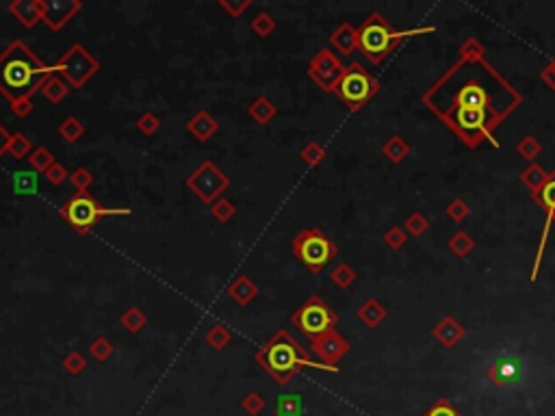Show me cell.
<instances>
[{
    "mask_svg": "<svg viewBox=\"0 0 555 416\" xmlns=\"http://www.w3.org/2000/svg\"><path fill=\"white\" fill-rule=\"evenodd\" d=\"M39 92H42V96H44L48 102L56 104V102H61V100L70 94V87H68V82L61 80L59 76H48V78L44 80Z\"/></svg>",
    "mask_w": 555,
    "mask_h": 416,
    "instance_id": "23",
    "label": "cell"
},
{
    "mask_svg": "<svg viewBox=\"0 0 555 416\" xmlns=\"http://www.w3.org/2000/svg\"><path fill=\"white\" fill-rule=\"evenodd\" d=\"M241 408H243L248 414H252V416H258L262 410H265V399H262V395H260V393H250V395H245V397H243V401H241Z\"/></svg>",
    "mask_w": 555,
    "mask_h": 416,
    "instance_id": "43",
    "label": "cell"
},
{
    "mask_svg": "<svg viewBox=\"0 0 555 416\" xmlns=\"http://www.w3.org/2000/svg\"><path fill=\"white\" fill-rule=\"evenodd\" d=\"M540 78L544 80V85L551 89V92H555V59L540 72Z\"/></svg>",
    "mask_w": 555,
    "mask_h": 416,
    "instance_id": "50",
    "label": "cell"
},
{
    "mask_svg": "<svg viewBox=\"0 0 555 416\" xmlns=\"http://www.w3.org/2000/svg\"><path fill=\"white\" fill-rule=\"evenodd\" d=\"M80 3L76 0H54V3H42V11H44V22L52 28V31H59L63 28L72 18L74 13L80 11Z\"/></svg>",
    "mask_w": 555,
    "mask_h": 416,
    "instance_id": "14",
    "label": "cell"
},
{
    "mask_svg": "<svg viewBox=\"0 0 555 416\" xmlns=\"http://www.w3.org/2000/svg\"><path fill=\"white\" fill-rule=\"evenodd\" d=\"M516 152H518L520 159L534 163L540 157V152H542V145H540V141L534 135H527V137H523L520 143L516 145Z\"/></svg>",
    "mask_w": 555,
    "mask_h": 416,
    "instance_id": "30",
    "label": "cell"
},
{
    "mask_svg": "<svg viewBox=\"0 0 555 416\" xmlns=\"http://www.w3.org/2000/svg\"><path fill=\"white\" fill-rule=\"evenodd\" d=\"M291 321H293V325L302 334H306L312 341L321 334L334 330V325L339 323V317L321 297L312 295L304 306H300L293 312Z\"/></svg>",
    "mask_w": 555,
    "mask_h": 416,
    "instance_id": "8",
    "label": "cell"
},
{
    "mask_svg": "<svg viewBox=\"0 0 555 416\" xmlns=\"http://www.w3.org/2000/svg\"><path fill=\"white\" fill-rule=\"evenodd\" d=\"M405 230L408 236H415V239H419V236H423L427 230H429V221L423 213H413V215H408V219L403 221L401 226Z\"/></svg>",
    "mask_w": 555,
    "mask_h": 416,
    "instance_id": "31",
    "label": "cell"
},
{
    "mask_svg": "<svg viewBox=\"0 0 555 416\" xmlns=\"http://www.w3.org/2000/svg\"><path fill=\"white\" fill-rule=\"evenodd\" d=\"M137 126H139V130H141L143 135H154V133L159 130L161 122H159V117H157V115H152V113H143V115L139 117Z\"/></svg>",
    "mask_w": 555,
    "mask_h": 416,
    "instance_id": "47",
    "label": "cell"
},
{
    "mask_svg": "<svg viewBox=\"0 0 555 416\" xmlns=\"http://www.w3.org/2000/svg\"><path fill=\"white\" fill-rule=\"evenodd\" d=\"M85 133V126L80 120H76V117H68V120L59 126V135L66 139V141H78Z\"/></svg>",
    "mask_w": 555,
    "mask_h": 416,
    "instance_id": "38",
    "label": "cell"
},
{
    "mask_svg": "<svg viewBox=\"0 0 555 416\" xmlns=\"http://www.w3.org/2000/svg\"><path fill=\"white\" fill-rule=\"evenodd\" d=\"M187 128H189V133H191L195 139L209 141V139L217 133L219 126H217V122L213 120V117H211L207 111H200V113H195L191 120H189Z\"/></svg>",
    "mask_w": 555,
    "mask_h": 416,
    "instance_id": "19",
    "label": "cell"
},
{
    "mask_svg": "<svg viewBox=\"0 0 555 416\" xmlns=\"http://www.w3.org/2000/svg\"><path fill=\"white\" fill-rule=\"evenodd\" d=\"M228 295H230L239 306H248V304L254 300V297L258 295V286H256L248 276H239L235 282L230 284Z\"/></svg>",
    "mask_w": 555,
    "mask_h": 416,
    "instance_id": "20",
    "label": "cell"
},
{
    "mask_svg": "<svg viewBox=\"0 0 555 416\" xmlns=\"http://www.w3.org/2000/svg\"><path fill=\"white\" fill-rule=\"evenodd\" d=\"M330 278H332V282H334L339 288H349V286L356 282V271H354L347 262H341L336 269L332 271Z\"/></svg>",
    "mask_w": 555,
    "mask_h": 416,
    "instance_id": "34",
    "label": "cell"
},
{
    "mask_svg": "<svg viewBox=\"0 0 555 416\" xmlns=\"http://www.w3.org/2000/svg\"><path fill=\"white\" fill-rule=\"evenodd\" d=\"M423 416H462V412L453 408L447 399H438Z\"/></svg>",
    "mask_w": 555,
    "mask_h": 416,
    "instance_id": "44",
    "label": "cell"
},
{
    "mask_svg": "<svg viewBox=\"0 0 555 416\" xmlns=\"http://www.w3.org/2000/svg\"><path fill=\"white\" fill-rule=\"evenodd\" d=\"M59 215L72 226V230H76L78 234H87L102 217L106 215H130V208H106L100 206L90 193L83 191L72 195L61 208Z\"/></svg>",
    "mask_w": 555,
    "mask_h": 416,
    "instance_id": "5",
    "label": "cell"
},
{
    "mask_svg": "<svg viewBox=\"0 0 555 416\" xmlns=\"http://www.w3.org/2000/svg\"><path fill=\"white\" fill-rule=\"evenodd\" d=\"M11 109H13V111H16V113H18L20 117H24L26 113H31V111H33V104H31V100H28V102H20V104H13Z\"/></svg>",
    "mask_w": 555,
    "mask_h": 416,
    "instance_id": "52",
    "label": "cell"
},
{
    "mask_svg": "<svg viewBox=\"0 0 555 416\" xmlns=\"http://www.w3.org/2000/svg\"><path fill=\"white\" fill-rule=\"evenodd\" d=\"M9 11L24 24V26H35L42 18H44V11H42V0H18V3H11L9 5Z\"/></svg>",
    "mask_w": 555,
    "mask_h": 416,
    "instance_id": "17",
    "label": "cell"
},
{
    "mask_svg": "<svg viewBox=\"0 0 555 416\" xmlns=\"http://www.w3.org/2000/svg\"><path fill=\"white\" fill-rule=\"evenodd\" d=\"M423 104L466 147H499L494 130L523 102L512 82L484 61H458L423 94Z\"/></svg>",
    "mask_w": 555,
    "mask_h": 416,
    "instance_id": "1",
    "label": "cell"
},
{
    "mask_svg": "<svg viewBox=\"0 0 555 416\" xmlns=\"http://www.w3.org/2000/svg\"><path fill=\"white\" fill-rule=\"evenodd\" d=\"M532 200L540 206V211L544 213V226L540 232V241H538V250H536V258H534V267H532V278H530L532 282H536L538 274H540V267H542L549 234H551V228L555 224V171H549L547 183L538 191L532 193Z\"/></svg>",
    "mask_w": 555,
    "mask_h": 416,
    "instance_id": "9",
    "label": "cell"
},
{
    "mask_svg": "<svg viewBox=\"0 0 555 416\" xmlns=\"http://www.w3.org/2000/svg\"><path fill=\"white\" fill-rule=\"evenodd\" d=\"M70 181H72V185H74V187L78 189V193H83V191H85L87 187H90V185H92V181H94V178H92V173H90V171H87L85 167H78V169H76L74 173H70Z\"/></svg>",
    "mask_w": 555,
    "mask_h": 416,
    "instance_id": "48",
    "label": "cell"
},
{
    "mask_svg": "<svg viewBox=\"0 0 555 416\" xmlns=\"http://www.w3.org/2000/svg\"><path fill=\"white\" fill-rule=\"evenodd\" d=\"M256 362L276 379V384H288L302 369H319L328 373L339 371V367H328L324 362L312 360L306 349L286 330H278L265 347L256 351Z\"/></svg>",
    "mask_w": 555,
    "mask_h": 416,
    "instance_id": "3",
    "label": "cell"
},
{
    "mask_svg": "<svg viewBox=\"0 0 555 416\" xmlns=\"http://www.w3.org/2000/svg\"><path fill=\"white\" fill-rule=\"evenodd\" d=\"M211 213L217 221H228L232 215H235V206H232L228 200H217L211 208Z\"/></svg>",
    "mask_w": 555,
    "mask_h": 416,
    "instance_id": "46",
    "label": "cell"
},
{
    "mask_svg": "<svg viewBox=\"0 0 555 416\" xmlns=\"http://www.w3.org/2000/svg\"><path fill=\"white\" fill-rule=\"evenodd\" d=\"M330 44L345 56L352 54L356 48H358V31L352 26V24H341L336 31L330 35Z\"/></svg>",
    "mask_w": 555,
    "mask_h": 416,
    "instance_id": "18",
    "label": "cell"
},
{
    "mask_svg": "<svg viewBox=\"0 0 555 416\" xmlns=\"http://www.w3.org/2000/svg\"><path fill=\"white\" fill-rule=\"evenodd\" d=\"M471 215V208H469V204H466L464 200H451L449 204H447V217L451 219V221H456V224H462L466 217Z\"/></svg>",
    "mask_w": 555,
    "mask_h": 416,
    "instance_id": "40",
    "label": "cell"
},
{
    "mask_svg": "<svg viewBox=\"0 0 555 416\" xmlns=\"http://www.w3.org/2000/svg\"><path fill=\"white\" fill-rule=\"evenodd\" d=\"M310 347H312V353L319 358V362H324L328 367H336V362L349 351L352 345H349L336 330H330L326 334L312 338Z\"/></svg>",
    "mask_w": 555,
    "mask_h": 416,
    "instance_id": "13",
    "label": "cell"
},
{
    "mask_svg": "<svg viewBox=\"0 0 555 416\" xmlns=\"http://www.w3.org/2000/svg\"><path fill=\"white\" fill-rule=\"evenodd\" d=\"M7 152L13 157V159H26L28 154H31V141H28V137H24L22 133H16L11 135V141L7 145Z\"/></svg>",
    "mask_w": 555,
    "mask_h": 416,
    "instance_id": "32",
    "label": "cell"
},
{
    "mask_svg": "<svg viewBox=\"0 0 555 416\" xmlns=\"http://www.w3.org/2000/svg\"><path fill=\"white\" fill-rule=\"evenodd\" d=\"M52 72L54 66H46L31 48L18 39L0 54V94L11 100V106L28 102Z\"/></svg>",
    "mask_w": 555,
    "mask_h": 416,
    "instance_id": "2",
    "label": "cell"
},
{
    "mask_svg": "<svg viewBox=\"0 0 555 416\" xmlns=\"http://www.w3.org/2000/svg\"><path fill=\"white\" fill-rule=\"evenodd\" d=\"M63 369L72 375H78L87 369V360H85V355L78 353V351H70L66 358H63Z\"/></svg>",
    "mask_w": 555,
    "mask_h": 416,
    "instance_id": "42",
    "label": "cell"
},
{
    "mask_svg": "<svg viewBox=\"0 0 555 416\" xmlns=\"http://www.w3.org/2000/svg\"><path fill=\"white\" fill-rule=\"evenodd\" d=\"M343 72L345 66L341 63V59L328 48H321L308 63V76L328 94H334Z\"/></svg>",
    "mask_w": 555,
    "mask_h": 416,
    "instance_id": "12",
    "label": "cell"
},
{
    "mask_svg": "<svg viewBox=\"0 0 555 416\" xmlns=\"http://www.w3.org/2000/svg\"><path fill=\"white\" fill-rule=\"evenodd\" d=\"M486 375H488V379H490L494 386H508V384H512V381L518 379L520 367H518V362L512 360V358H499V360H496V362L486 371Z\"/></svg>",
    "mask_w": 555,
    "mask_h": 416,
    "instance_id": "16",
    "label": "cell"
},
{
    "mask_svg": "<svg viewBox=\"0 0 555 416\" xmlns=\"http://www.w3.org/2000/svg\"><path fill=\"white\" fill-rule=\"evenodd\" d=\"M293 254L298 260L312 274H321L330 264V260L339 254L336 245L317 228H304L293 241H291Z\"/></svg>",
    "mask_w": 555,
    "mask_h": 416,
    "instance_id": "6",
    "label": "cell"
},
{
    "mask_svg": "<svg viewBox=\"0 0 555 416\" xmlns=\"http://www.w3.org/2000/svg\"><path fill=\"white\" fill-rule=\"evenodd\" d=\"M28 161H31V165L37 173H46L54 165V157L50 150H46V147H35V150L31 152V157H28Z\"/></svg>",
    "mask_w": 555,
    "mask_h": 416,
    "instance_id": "33",
    "label": "cell"
},
{
    "mask_svg": "<svg viewBox=\"0 0 555 416\" xmlns=\"http://www.w3.org/2000/svg\"><path fill=\"white\" fill-rule=\"evenodd\" d=\"M44 176H46V181H48V183H52V185H61V183L66 181V178H68V171H66V167H63L61 163H54Z\"/></svg>",
    "mask_w": 555,
    "mask_h": 416,
    "instance_id": "49",
    "label": "cell"
},
{
    "mask_svg": "<svg viewBox=\"0 0 555 416\" xmlns=\"http://www.w3.org/2000/svg\"><path fill=\"white\" fill-rule=\"evenodd\" d=\"M449 250L458 256V258H469V254L475 250V239L469 234V232H456L451 239H449Z\"/></svg>",
    "mask_w": 555,
    "mask_h": 416,
    "instance_id": "26",
    "label": "cell"
},
{
    "mask_svg": "<svg viewBox=\"0 0 555 416\" xmlns=\"http://www.w3.org/2000/svg\"><path fill=\"white\" fill-rule=\"evenodd\" d=\"M382 154L391 161V163H401L405 161V157L410 154V145H408V141L399 135H393L389 137V141L382 145Z\"/></svg>",
    "mask_w": 555,
    "mask_h": 416,
    "instance_id": "24",
    "label": "cell"
},
{
    "mask_svg": "<svg viewBox=\"0 0 555 416\" xmlns=\"http://www.w3.org/2000/svg\"><path fill=\"white\" fill-rule=\"evenodd\" d=\"M252 31L258 35V37H267L269 33H274V28H276V20L267 13H258L254 20H252Z\"/></svg>",
    "mask_w": 555,
    "mask_h": 416,
    "instance_id": "39",
    "label": "cell"
},
{
    "mask_svg": "<svg viewBox=\"0 0 555 416\" xmlns=\"http://www.w3.org/2000/svg\"><path fill=\"white\" fill-rule=\"evenodd\" d=\"M100 63L87 52L80 44H74L59 61L54 63V72H61L72 87H83L90 76L98 72Z\"/></svg>",
    "mask_w": 555,
    "mask_h": 416,
    "instance_id": "10",
    "label": "cell"
},
{
    "mask_svg": "<svg viewBox=\"0 0 555 416\" xmlns=\"http://www.w3.org/2000/svg\"><path fill=\"white\" fill-rule=\"evenodd\" d=\"M9 141H11V135L0 126V154L3 152H7V145H9Z\"/></svg>",
    "mask_w": 555,
    "mask_h": 416,
    "instance_id": "53",
    "label": "cell"
},
{
    "mask_svg": "<svg viewBox=\"0 0 555 416\" xmlns=\"http://www.w3.org/2000/svg\"><path fill=\"white\" fill-rule=\"evenodd\" d=\"M547 176H549V171H544L542 165H538V163H530L527 167H525V169L520 171V183L534 193V191H538V189L547 183Z\"/></svg>",
    "mask_w": 555,
    "mask_h": 416,
    "instance_id": "25",
    "label": "cell"
},
{
    "mask_svg": "<svg viewBox=\"0 0 555 416\" xmlns=\"http://www.w3.org/2000/svg\"><path fill=\"white\" fill-rule=\"evenodd\" d=\"M358 31V50L367 56V61L373 66H379L384 59L397 48V44L405 37L413 35H425L434 33V26H421V28H408V31H395V28L384 20L382 13H371Z\"/></svg>",
    "mask_w": 555,
    "mask_h": 416,
    "instance_id": "4",
    "label": "cell"
},
{
    "mask_svg": "<svg viewBox=\"0 0 555 416\" xmlns=\"http://www.w3.org/2000/svg\"><path fill=\"white\" fill-rule=\"evenodd\" d=\"M300 157H302V161H304L306 165H310V167H317L321 161L326 159V150H324V147H321L317 141H310V143H306V145L302 147Z\"/></svg>",
    "mask_w": 555,
    "mask_h": 416,
    "instance_id": "36",
    "label": "cell"
},
{
    "mask_svg": "<svg viewBox=\"0 0 555 416\" xmlns=\"http://www.w3.org/2000/svg\"><path fill=\"white\" fill-rule=\"evenodd\" d=\"M304 403L300 395H280L276 401V416H302Z\"/></svg>",
    "mask_w": 555,
    "mask_h": 416,
    "instance_id": "27",
    "label": "cell"
},
{
    "mask_svg": "<svg viewBox=\"0 0 555 416\" xmlns=\"http://www.w3.org/2000/svg\"><path fill=\"white\" fill-rule=\"evenodd\" d=\"M207 343H209L213 349L221 351V349L230 343V332H228L226 325H221V323L213 325V328L207 332Z\"/></svg>",
    "mask_w": 555,
    "mask_h": 416,
    "instance_id": "37",
    "label": "cell"
},
{
    "mask_svg": "<svg viewBox=\"0 0 555 416\" xmlns=\"http://www.w3.org/2000/svg\"><path fill=\"white\" fill-rule=\"evenodd\" d=\"M230 181L228 176L211 161L202 163L189 178H187V187L207 204H215L217 195H221L228 189Z\"/></svg>",
    "mask_w": 555,
    "mask_h": 416,
    "instance_id": "11",
    "label": "cell"
},
{
    "mask_svg": "<svg viewBox=\"0 0 555 416\" xmlns=\"http://www.w3.org/2000/svg\"><path fill=\"white\" fill-rule=\"evenodd\" d=\"M432 336L441 343L443 347L447 349H453L462 338H464V328L462 325L453 319V317H443L441 321H438L434 325V330H432Z\"/></svg>",
    "mask_w": 555,
    "mask_h": 416,
    "instance_id": "15",
    "label": "cell"
},
{
    "mask_svg": "<svg viewBox=\"0 0 555 416\" xmlns=\"http://www.w3.org/2000/svg\"><path fill=\"white\" fill-rule=\"evenodd\" d=\"M90 353L94 355L96 360H100V362H104L109 355L113 353V345L106 341V338H96L92 345H90Z\"/></svg>",
    "mask_w": 555,
    "mask_h": 416,
    "instance_id": "45",
    "label": "cell"
},
{
    "mask_svg": "<svg viewBox=\"0 0 555 416\" xmlns=\"http://www.w3.org/2000/svg\"><path fill=\"white\" fill-rule=\"evenodd\" d=\"M382 241L386 243L389 250H401L405 243H408V234L401 226H391L384 234H382Z\"/></svg>",
    "mask_w": 555,
    "mask_h": 416,
    "instance_id": "35",
    "label": "cell"
},
{
    "mask_svg": "<svg viewBox=\"0 0 555 416\" xmlns=\"http://www.w3.org/2000/svg\"><path fill=\"white\" fill-rule=\"evenodd\" d=\"M379 92V82L360 66V63H349L334 89V94L347 104L349 111H360L365 109L371 98Z\"/></svg>",
    "mask_w": 555,
    "mask_h": 416,
    "instance_id": "7",
    "label": "cell"
},
{
    "mask_svg": "<svg viewBox=\"0 0 555 416\" xmlns=\"http://www.w3.org/2000/svg\"><path fill=\"white\" fill-rule=\"evenodd\" d=\"M122 325H124L128 332H139L143 325H145V314H143L139 308H128V310L122 314Z\"/></svg>",
    "mask_w": 555,
    "mask_h": 416,
    "instance_id": "41",
    "label": "cell"
},
{
    "mask_svg": "<svg viewBox=\"0 0 555 416\" xmlns=\"http://www.w3.org/2000/svg\"><path fill=\"white\" fill-rule=\"evenodd\" d=\"M460 59L462 61H484L486 59V48L477 37H469L460 46Z\"/></svg>",
    "mask_w": 555,
    "mask_h": 416,
    "instance_id": "29",
    "label": "cell"
},
{
    "mask_svg": "<svg viewBox=\"0 0 555 416\" xmlns=\"http://www.w3.org/2000/svg\"><path fill=\"white\" fill-rule=\"evenodd\" d=\"M248 5H250V3H239V5H230V3H226V0H224V3H221V7H224V9H228V11H230L232 16H235V18H237V16H239V13L243 11V9H248Z\"/></svg>",
    "mask_w": 555,
    "mask_h": 416,
    "instance_id": "51",
    "label": "cell"
},
{
    "mask_svg": "<svg viewBox=\"0 0 555 416\" xmlns=\"http://www.w3.org/2000/svg\"><path fill=\"white\" fill-rule=\"evenodd\" d=\"M358 319H360L365 325H369V328H377V325L386 319V308L371 297V300H367V302L358 308Z\"/></svg>",
    "mask_w": 555,
    "mask_h": 416,
    "instance_id": "22",
    "label": "cell"
},
{
    "mask_svg": "<svg viewBox=\"0 0 555 416\" xmlns=\"http://www.w3.org/2000/svg\"><path fill=\"white\" fill-rule=\"evenodd\" d=\"M250 115L256 124H267L269 120H274L276 104L269 98H256L254 104L250 106Z\"/></svg>",
    "mask_w": 555,
    "mask_h": 416,
    "instance_id": "28",
    "label": "cell"
},
{
    "mask_svg": "<svg viewBox=\"0 0 555 416\" xmlns=\"http://www.w3.org/2000/svg\"><path fill=\"white\" fill-rule=\"evenodd\" d=\"M37 183H39V178L35 169H18L11 178V187L16 195H35Z\"/></svg>",
    "mask_w": 555,
    "mask_h": 416,
    "instance_id": "21",
    "label": "cell"
}]
</instances>
